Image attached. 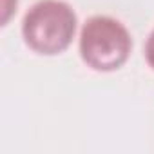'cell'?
<instances>
[{"label":"cell","mask_w":154,"mask_h":154,"mask_svg":"<svg viewBox=\"0 0 154 154\" xmlns=\"http://www.w3.org/2000/svg\"><path fill=\"white\" fill-rule=\"evenodd\" d=\"M17 8V0H4V15H2V24H8L11 13Z\"/></svg>","instance_id":"obj_4"},{"label":"cell","mask_w":154,"mask_h":154,"mask_svg":"<svg viewBox=\"0 0 154 154\" xmlns=\"http://www.w3.org/2000/svg\"><path fill=\"white\" fill-rule=\"evenodd\" d=\"M132 49L127 27L111 17H93L80 35V54L94 71H114L122 67Z\"/></svg>","instance_id":"obj_2"},{"label":"cell","mask_w":154,"mask_h":154,"mask_svg":"<svg viewBox=\"0 0 154 154\" xmlns=\"http://www.w3.org/2000/svg\"><path fill=\"white\" fill-rule=\"evenodd\" d=\"M145 58H147V63L154 69V31L147 38V44H145Z\"/></svg>","instance_id":"obj_3"},{"label":"cell","mask_w":154,"mask_h":154,"mask_svg":"<svg viewBox=\"0 0 154 154\" xmlns=\"http://www.w3.org/2000/svg\"><path fill=\"white\" fill-rule=\"evenodd\" d=\"M76 31V15L62 0H40L24 17L26 44L40 54H58L69 47Z\"/></svg>","instance_id":"obj_1"}]
</instances>
